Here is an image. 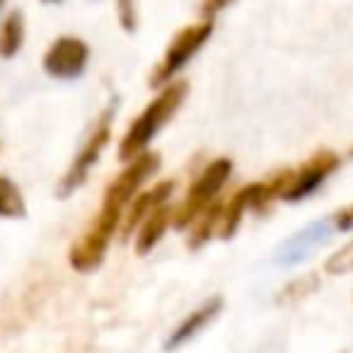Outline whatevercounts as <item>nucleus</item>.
<instances>
[{
	"mask_svg": "<svg viewBox=\"0 0 353 353\" xmlns=\"http://www.w3.org/2000/svg\"><path fill=\"white\" fill-rule=\"evenodd\" d=\"M347 270H353V240L345 243L339 251H334V254L325 259V273L342 276V273H347Z\"/></svg>",
	"mask_w": 353,
	"mask_h": 353,
	"instance_id": "18",
	"label": "nucleus"
},
{
	"mask_svg": "<svg viewBox=\"0 0 353 353\" xmlns=\"http://www.w3.org/2000/svg\"><path fill=\"white\" fill-rule=\"evenodd\" d=\"M171 207L168 204H163L160 210H154L141 226H138V232H135V254H149L160 240H163V234H165V229H168V223H171Z\"/></svg>",
	"mask_w": 353,
	"mask_h": 353,
	"instance_id": "13",
	"label": "nucleus"
},
{
	"mask_svg": "<svg viewBox=\"0 0 353 353\" xmlns=\"http://www.w3.org/2000/svg\"><path fill=\"white\" fill-rule=\"evenodd\" d=\"M221 212H223V204H221V201H212V204L188 226V248H190V251H199L212 234H218Z\"/></svg>",
	"mask_w": 353,
	"mask_h": 353,
	"instance_id": "14",
	"label": "nucleus"
},
{
	"mask_svg": "<svg viewBox=\"0 0 353 353\" xmlns=\"http://www.w3.org/2000/svg\"><path fill=\"white\" fill-rule=\"evenodd\" d=\"M254 204H256V182H248L243 185L226 204H223V212H221V226H218V237L221 240H232L245 218V212H254Z\"/></svg>",
	"mask_w": 353,
	"mask_h": 353,
	"instance_id": "12",
	"label": "nucleus"
},
{
	"mask_svg": "<svg viewBox=\"0 0 353 353\" xmlns=\"http://www.w3.org/2000/svg\"><path fill=\"white\" fill-rule=\"evenodd\" d=\"M110 124H113V108L102 110V116L97 119V124L91 127L88 138H85V143H83V146H80V152L74 154L72 165L63 171L61 182L55 185V196H58V199L72 196V193H74V190L88 179L91 168L97 165V160H99L102 149H105V146H108V141H110Z\"/></svg>",
	"mask_w": 353,
	"mask_h": 353,
	"instance_id": "5",
	"label": "nucleus"
},
{
	"mask_svg": "<svg viewBox=\"0 0 353 353\" xmlns=\"http://www.w3.org/2000/svg\"><path fill=\"white\" fill-rule=\"evenodd\" d=\"M334 234V226H331V218H320V221H312L309 226L298 229L295 234H290L279 248H276V262L279 265H298L303 262L306 256H312L328 237Z\"/></svg>",
	"mask_w": 353,
	"mask_h": 353,
	"instance_id": "9",
	"label": "nucleus"
},
{
	"mask_svg": "<svg viewBox=\"0 0 353 353\" xmlns=\"http://www.w3.org/2000/svg\"><path fill=\"white\" fill-rule=\"evenodd\" d=\"M331 218V226H334V232H353V204H345V207H339L334 215H328Z\"/></svg>",
	"mask_w": 353,
	"mask_h": 353,
	"instance_id": "20",
	"label": "nucleus"
},
{
	"mask_svg": "<svg viewBox=\"0 0 353 353\" xmlns=\"http://www.w3.org/2000/svg\"><path fill=\"white\" fill-rule=\"evenodd\" d=\"M41 66L55 80H74L88 66V44L77 36H58L44 52Z\"/></svg>",
	"mask_w": 353,
	"mask_h": 353,
	"instance_id": "8",
	"label": "nucleus"
},
{
	"mask_svg": "<svg viewBox=\"0 0 353 353\" xmlns=\"http://www.w3.org/2000/svg\"><path fill=\"white\" fill-rule=\"evenodd\" d=\"M229 176H232V160H229V157H215V160H210V163L201 168V174L190 182V188H188L182 204H179V207L174 210V215H171V223H174L176 229H188L212 201H218V193L223 190V185L229 182Z\"/></svg>",
	"mask_w": 353,
	"mask_h": 353,
	"instance_id": "2",
	"label": "nucleus"
},
{
	"mask_svg": "<svg viewBox=\"0 0 353 353\" xmlns=\"http://www.w3.org/2000/svg\"><path fill=\"white\" fill-rule=\"evenodd\" d=\"M25 44V17L22 11H8L0 22V58H14Z\"/></svg>",
	"mask_w": 353,
	"mask_h": 353,
	"instance_id": "15",
	"label": "nucleus"
},
{
	"mask_svg": "<svg viewBox=\"0 0 353 353\" xmlns=\"http://www.w3.org/2000/svg\"><path fill=\"white\" fill-rule=\"evenodd\" d=\"M336 168H339V154L334 149H317V152H312L298 168H290V179H287V188L281 193V201H290V204L303 201Z\"/></svg>",
	"mask_w": 353,
	"mask_h": 353,
	"instance_id": "7",
	"label": "nucleus"
},
{
	"mask_svg": "<svg viewBox=\"0 0 353 353\" xmlns=\"http://www.w3.org/2000/svg\"><path fill=\"white\" fill-rule=\"evenodd\" d=\"M44 3H61V0H44Z\"/></svg>",
	"mask_w": 353,
	"mask_h": 353,
	"instance_id": "22",
	"label": "nucleus"
},
{
	"mask_svg": "<svg viewBox=\"0 0 353 353\" xmlns=\"http://www.w3.org/2000/svg\"><path fill=\"white\" fill-rule=\"evenodd\" d=\"M119 218L113 215H105V212H97L94 223L72 243L69 248V265L77 270V273H91L102 265L105 254H108V245H110V237L113 232L119 229Z\"/></svg>",
	"mask_w": 353,
	"mask_h": 353,
	"instance_id": "6",
	"label": "nucleus"
},
{
	"mask_svg": "<svg viewBox=\"0 0 353 353\" xmlns=\"http://www.w3.org/2000/svg\"><path fill=\"white\" fill-rule=\"evenodd\" d=\"M116 14L127 33L138 28V0H116Z\"/></svg>",
	"mask_w": 353,
	"mask_h": 353,
	"instance_id": "19",
	"label": "nucleus"
},
{
	"mask_svg": "<svg viewBox=\"0 0 353 353\" xmlns=\"http://www.w3.org/2000/svg\"><path fill=\"white\" fill-rule=\"evenodd\" d=\"M25 196L14 179L0 174V218H25Z\"/></svg>",
	"mask_w": 353,
	"mask_h": 353,
	"instance_id": "17",
	"label": "nucleus"
},
{
	"mask_svg": "<svg viewBox=\"0 0 353 353\" xmlns=\"http://www.w3.org/2000/svg\"><path fill=\"white\" fill-rule=\"evenodd\" d=\"M210 36H212V19H201V22H193V25L182 28V30L168 41V47H165L160 63L152 69L149 85H152V88L168 85V83L176 77V72H182V69L188 66V61L207 44Z\"/></svg>",
	"mask_w": 353,
	"mask_h": 353,
	"instance_id": "4",
	"label": "nucleus"
},
{
	"mask_svg": "<svg viewBox=\"0 0 353 353\" xmlns=\"http://www.w3.org/2000/svg\"><path fill=\"white\" fill-rule=\"evenodd\" d=\"M234 0H201V14L204 19H212L215 14H221L226 6H232Z\"/></svg>",
	"mask_w": 353,
	"mask_h": 353,
	"instance_id": "21",
	"label": "nucleus"
},
{
	"mask_svg": "<svg viewBox=\"0 0 353 353\" xmlns=\"http://www.w3.org/2000/svg\"><path fill=\"white\" fill-rule=\"evenodd\" d=\"M188 88L190 85L185 80H171L168 85H163L157 91V97L141 110V116L127 127L124 138L119 141V157L121 160L130 163L135 154L146 152V146L152 143V138H157V132L174 119V113L188 99Z\"/></svg>",
	"mask_w": 353,
	"mask_h": 353,
	"instance_id": "1",
	"label": "nucleus"
},
{
	"mask_svg": "<svg viewBox=\"0 0 353 353\" xmlns=\"http://www.w3.org/2000/svg\"><path fill=\"white\" fill-rule=\"evenodd\" d=\"M3 6H6V0H0V8H3Z\"/></svg>",
	"mask_w": 353,
	"mask_h": 353,
	"instance_id": "23",
	"label": "nucleus"
},
{
	"mask_svg": "<svg viewBox=\"0 0 353 353\" xmlns=\"http://www.w3.org/2000/svg\"><path fill=\"white\" fill-rule=\"evenodd\" d=\"M171 193H174V182H171V179H163V182H157L154 188L138 193V196L130 201V207L124 210V215H121V218H124V221H121V237L130 240L132 229H138L154 210H160L163 204H168Z\"/></svg>",
	"mask_w": 353,
	"mask_h": 353,
	"instance_id": "11",
	"label": "nucleus"
},
{
	"mask_svg": "<svg viewBox=\"0 0 353 353\" xmlns=\"http://www.w3.org/2000/svg\"><path fill=\"white\" fill-rule=\"evenodd\" d=\"M157 168H160V154H157V152H141V154H135V157L113 176V182H108L99 212H108V215H113V218L121 221V215H124V210L130 207V201H132V199L141 193V188L157 174Z\"/></svg>",
	"mask_w": 353,
	"mask_h": 353,
	"instance_id": "3",
	"label": "nucleus"
},
{
	"mask_svg": "<svg viewBox=\"0 0 353 353\" xmlns=\"http://www.w3.org/2000/svg\"><path fill=\"white\" fill-rule=\"evenodd\" d=\"M223 312V298L221 295H212V298H207L204 303H199L193 312H188L179 323H176V328L165 336V342H163V350H176V347H182V345H188L190 339H196L218 314Z\"/></svg>",
	"mask_w": 353,
	"mask_h": 353,
	"instance_id": "10",
	"label": "nucleus"
},
{
	"mask_svg": "<svg viewBox=\"0 0 353 353\" xmlns=\"http://www.w3.org/2000/svg\"><path fill=\"white\" fill-rule=\"evenodd\" d=\"M317 290H320V276H317V273H303V276L290 279V281L276 292V303H281V306L298 303V301L314 295Z\"/></svg>",
	"mask_w": 353,
	"mask_h": 353,
	"instance_id": "16",
	"label": "nucleus"
}]
</instances>
